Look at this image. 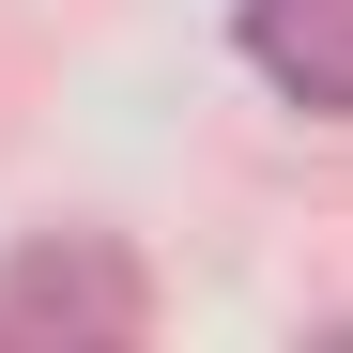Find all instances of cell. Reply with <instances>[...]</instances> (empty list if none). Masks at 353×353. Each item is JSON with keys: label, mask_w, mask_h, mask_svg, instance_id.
Wrapping results in <instances>:
<instances>
[{"label": "cell", "mask_w": 353, "mask_h": 353, "mask_svg": "<svg viewBox=\"0 0 353 353\" xmlns=\"http://www.w3.org/2000/svg\"><path fill=\"white\" fill-rule=\"evenodd\" d=\"M139 323H154V292H139V261L108 230H31L0 261V353H31V338H139Z\"/></svg>", "instance_id": "obj_1"}, {"label": "cell", "mask_w": 353, "mask_h": 353, "mask_svg": "<svg viewBox=\"0 0 353 353\" xmlns=\"http://www.w3.org/2000/svg\"><path fill=\"white\" fill-rule=\"evenodd\" d=\"M246 46V77L276 108H307V123H353V0H246L230 16Z\"/></svg>", "instance_id": "obj_2"}]
</instances>
